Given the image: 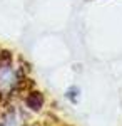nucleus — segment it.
I'll use <instances>...</instances> for the list:
<instances>
[{"mask_svg": "<svg viewBox=\"0 0 122 126\" xmlns=\"http://www.w3.org/2000/svg\"><path fill=\"white\" fill-rule=\"evenodd\" d=\"M44 103H45V97H44V93L40 91H30L25 97V104L32 111H40L44 108Z\"/></svg>", "mask_w": 122, "mask_h": 126, "instance_id": "f257e3e1", "label": "nucleus"}, {"mask_svg": "<svg viewBox=\"0 0 122 126\" xmlns=\"http://www.w3.org/2000/svg\"><path fill=\"white\" fill-rule=\"evenodd\" d=\"M79 93H80V91H79V87H77V86H70L65 91V97H69L70 101H75V97L79 96Z\"/></svg>", "mask_w": 122, "mask_h": 126, "instance_id": "f03ea898", "label": "nucleus"}]
</instances>
